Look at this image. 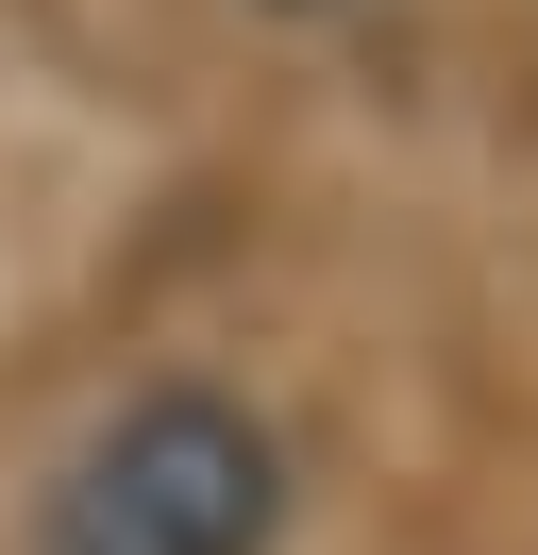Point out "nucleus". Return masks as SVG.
<instances>
[{
    "mask_svg": "<svg viewBox=\"0 0 538 555\" xmlns=\"http://www.w3.org/2000/svg\"><path fill=\"white\" fill-rule=\"evenodd\" d=\"M253 17H354V0H253Z\"/></svg>",
    "mask_w": 538,
    "mask_h": 555,
    "instance_id": "obj_2",
    "label": "nucleus"
},
{
    "mask_svg": "<svg viewBox=\"0 0 538 555\" xmlns=\"http://www.w3.org/2000/svg\"><path fill=\"white\" fill-rule=\"evenodd\" d=\"M269 539H286V438L202 371L101 404L34 488V555H269Z\"/></svg>",
    "mask_w": 538,
    "mask_h": 555,
    "instance_id": "obj_1",
    "label": "nucleus"
}]
</instances>
